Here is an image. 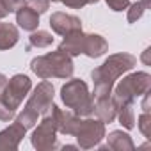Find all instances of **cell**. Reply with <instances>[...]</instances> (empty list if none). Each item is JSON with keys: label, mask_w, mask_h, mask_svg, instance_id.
Returning <instances> with one entry per match:
<instances>
[{"label": "cell", "mask_w": 151, "mask_h": 151, "mask_svg": "<svg viewBox=\"0 0 151 151\" xmlns=\"http://www.w3.org/2000/svg\"><path fill=\"white\" fill-rule=\"evenodd\" d=\"M20 41V30L14 23L0 20V50H9Z\"/></svg>", "instance_id": "obj_15"}, {"label": "cell", "mask_w": 151, "mask_h": 151, "mask_svg": "<svg viewBox=\"0 0 151 151\" xmlns=\"http://www.w3.org/2000/svg\"><path fill=\"white\" fill-rule=\"evenodd\" d=\"M4 4H6V9L9 13H16L18 9H22L27 4V0H4Z\"/></svg>", "instance_id": "obj_24"}, {"label": "cell", "mask_w": 151, "mask_h": 151, "mask_svg": "<svg viewBox=\"0 0 151 151\" xmlns=\"http://www.w3.org/2000/svg\"><path fill=\"white\" fill-rule=\"evenodd\" d=\"M50 2H60V4H64L71 9H82L89 4H98L100 0H50Z\"/></svg>", "instance_id": "obj_21"}, {"label": "cell", "mask_w": 151, "mask_h": 151, "mask_svg": "<svg viewBox=\"0 0 151 151\" xmlns=\"http://www.w3.org/2000/svg\"><path fill=\"white\" fill-rule=\"evenodd\" d=\"M50 27L55 34L59 36H68L71 32H77V30H82V20L78 16H73V14H68V13H62V11H57L50 16Z\"/></svg>", "instance_id": "obj_9"}, {"label": "cell", "mask_w": 151, "mask_h": 151, "mask_svg": "<svg viewBox=\"0 0 151 151\" xmlns=\"http://www.w3.org/2000/svg\"><path fill=\"white\" fill-rule=\"evenodd\" d=\"M135 66H137V57L132 55V53L121 52V53L109 55L101 66H98L96 69L91 71V78L94 82L93 98L100 100V98L110 96L116 80L121 77V75L132 71Z\"/></svg>", "instance_id": "obj_1"}, {"label": "cell", "mask_w": 151, "mask_h": 151, "mask_svg": "<svg viewBox=\"0 0 151 151\" xmlns=\"http://www.w3.org/2000/svg\"><path fill=\"white\" fill-rule=\"evenodd\" d=\"M144 96V100H142V110L144 112H149V94L146 93V94H142Z\"/></svg>", "instance_id": "obj_27"}, {"label": "cell", "mask_w": 151, "mask_h": 151, "mask_svg": "<svg viewBox=\"0 0 151 151\" xmlns=\"http://www.w3.org/2000/svg\"><path fill=\"white\" fill-rule=\"evenodd\" d=\"M149 87H151V75L147 71H133L123 77V80L116 86L112 100L116 107L124 103H133L137 98L149 93Z\"/></svg>", "instance_id": "obj_6"}, {"label": "cell", "mask_w": 151, "mask_h": 151, "mask_svg": "<svg viewBox=\"0 0 151 151\" xmlns=\"http://www.w3.org/2000/svg\"><path fill=\"white\" fill-rule=\"evenodd\" d=\"M149 53H151V48H146V50L142 52V62H144L146 66L151 64V60H149Z\"/></svg>", "instance_id": "obj_26"}, {"label": "cell", "mask_w": 151, "mask_h": 151, "mask_svg": "<svg viewBox=\"0 0 151 151\" xmlns=\"http://www.w3.org/2000/svg\"><path fill=\"white\" fill-rule=\"evenodd\" d=\"M94 114L100 121H103L105 124L116 121V116H117V107L112 100V94L107 96V98H100V100H94Z\"/></svg>", "instance_id": "obj_14"}, {"label": "cell", "mask_w": 151, "mask_h": 151, "mask_svg": "<svg viewBox=\"0 0 151 151\" xmlns=\"http://www.w3.org/2000/svg\"><path fill=\"white\" fill-rule=\"evenodd\" d=\"M50 114H52V117L55 121V126H57L59 133H62V135H73L75 133V128H77V123H78L80 116L73 114L71 110H62L55 103H52Z\"/></svg>", "instance_id": "obj_10"}, {"label": "cell", "mask_w": 151, "mask_h": 151, "mask_svg": "<svg viewBox=\"0 0 151 151\" xmlns=\"http://www.w3.org/2000/svg\"><path fill=\"white\" fill-rule=\"evenodd\" d=\"M62 103L80 117H89L94 114V98L82 78H69L60 87Z\"/></svg>", "instance_id": "obj_5"}, {"label": "cell", "mask_w": 151, "mask_h": 151, "mask_svg": "<svg viewBox=\"0 0 151 151\" xmlns=\"http://www.w3.org/2000/svg\"><path fill=\"white\" fill-rule=\"evenodd\" d=\"M30 69L41 80H50V78L68 80V78L73 77L75 64H73V57H69L66 52L57 48L55 52L34 57L32 62H30Z\"/></svg>", "instance_id": "obj_2"}, {"label": "cell", "mask_w": 151, "mask_h": 151, "mask_svg": "<svg viewBox=\"0 0 151 151\" xmlns=\"http://www.w3.org/2000/svg\"><path fill=\"white\" fill-rule=\"evenodd\" d=\"M144 11H146V6L140 2V0H139V2H133V4H130L128 14H126V20H128V23H137V20H140V18H142Z\"/></svg>", "instance_id": "obj_19"}, {"label": "cell", "mask_w": 151, "mask_h": 151, "mask_svg": "<svg viewBox=\"0 0 151 151\" xmlns=\"http://www.w3.org/2000/svg\"><path fill=\"white\" fill-rule=\"evenodd\" d=\"M73 137H77L78 147L82 149H91L100 146V142L105 139V123L100 121L98 117H80L75 128Z\"/></svg>", "instance_id": "obj_7"}, {"label": "cell", "mask_w": 151, "mask_h": 151, "mask_svg": "<svg viewBox=\"0 0 151 151\" xmlns=\"http://www.w3.org/2000/svg\"><path fill=\"white\" fill-rule=\"evenodd\" d=\"M6 16H9V11L6 9V4H4V0H0V20H4Z\"/></svg>", "instance_id": "obj_25"}, {"label": "cell", "mask_w": 151, "mask_h": 151, "mask_svg": "<svg viewBox=\"0 0 151 151\" xmlns=\"http://www.w3.org/2000/svg\"><path fill=\"white\" fill-rule=\"evenodd\" d=\"M139 130H140V133L144 135V137H151V114L149 112H142L140 116H139Z\"/></svg>", "instance_id": "obj_20"}, {"label": "cell", "mask_w": 151, "mask_h": 151, "mask_svg": "<svg viewBox=\"0 0 151 151\" xmlns=\"http://www.w3.org/2000/svg\"><path fill=\"white\" fill-rule=\"evenodd\" d=\"M109 50V43L105 41L103 36L100 34H84V45H82V53L91 57V59H98L103 53H107Z\"/></svg>", "instance_id": "obj_12"}, {"label": "cell", "mask_w": 151, "mask_h": 151, "mask_svg": "<svg viewBox=\"0 0 151 151\" xmlns=\"http://www.w3.org/2000/svg\"><path fill=\"white\" fill-rule=\"evenodd\" d=\"M16 23L20 29H23L27 32H34V30H37V25H39V14L36 11H32L29 6H23L22 9L16 11Z\"/></svg>", "instance_id": "obj_16"}, {"label": "cell", "mask_w": 151, "mask_h": 151, "mask_svg": "<svg viewBox=\"0 0 151 151\" xmlns=\"http://www.w3.org/2000/svg\"><path fill=\"white\" fill-rule=\"evenodd\" d=\"M27 6H29L32 11H36L37 14H43V13H46L48 7H50V0H27Z\"/></svg>", "instance_id": "obj_22"}, {"label": "cell", "mask_w": 151, "mask_h": 151, "mask_svg": "<svg viewBox=\"0 0 151 151\" xmlns=\"http://www.w3.org/2000/svg\"><path fill=\"white\" fill-rule=\"evenodd\" d=\"M101 149H114V151H133L135 144L132 137L123 130H114L107 137V146H101Z\"/></svg>", "instance_id": "obj_13"}, {"label": "cell", "mask_w": 151, "mask_h": 151, "mask_svg": "<svg viewBox=\"0 0 151 151\" xmlns=\"http://www.w3.org/2000/svg\"><path fill=\"white\" fill-rule=\"evenodd\" d=\"M53 94H55V89H53L52 82L43 80L41 84H37V87L32 91L29 101L25 103L23 110L14 117V121L23 124L27 130L34 128L37 123V117L50 112V107L53 103Z\"/></svg>", "instance_id": "obj_4"}, {"label": "cell", "mask_w": 151, "mask_h": 151, "mask_svg": "<svg viewBox=\"0 0 151 151\" xmlns=\"http://www.w3.org/2000/svg\"><path fill=\"white\" fill-rule=\"evenodd\" d=\"M53 43V36L46 30H34L29 37V46L27 50H32V48H48L52 46Z\"/></svg>", "instance_id": "obj_17"}, {"label": "cell", "mask_w": 151, "mask_h": 151, "mask_svg": "<svg viewBox=\"0 0 151 151\" xmlns=\"http://www.w3.org/2000/svg\"><path fill=\"white\" fill-rule=\"evenodd\" d=\"M25 132H27V128L23 124H20L18 121H14L7 128H4L0 132V151H16L20 142L25 137Z\"/></svg>", "instance_id": "obj_11"}, {"label": "cell", "mask_w": 151, "mask_h": 151, "mask_svg": "<svg viewBox=\"0 0 151 151\" xmlns=\"http://www.w3.org/2000/svg\"><path fill=\"white\" fill-rule=\"evenodd\" d=\"M107 2V6L112 9V11H116V13H121L123 9H126L128 6H130V0H105Z\"/></svg>", "instance_id": "obj_23"}, {"label": "cell", "mask_w": 151, "mask_h": 151, "mask_svg": "<svg viewBox=\"0 0 151 151\" xmlns=\"http://www.w3.org/2000/svg\"><path fill=\"white\" fill-rule=\"evenodd\" d=\"M57 126H55V121L52 117V114H45L41 123L34 128L32 132V137H30V142L36 149L39 151H50V149H57L60 147L59 142H57Z\"/></svg>", "instance_id": "obj_8"}, {"label": "cell", "mask_w": 151, "mask_h": 151, "mask_svg": "<svg viewBox=\"0 0 151 151\" xmlns=\"http://www.w3.org/2000/svg\"><path fill=\"white\" fill-rule=\"evenodd\" d=\"M32 89V80L23 73L7 78L4 91L0 93V121H13L16 117V110L20 109L22 101Z\"/></svg>", "instance_id": "obj_3"}, {"label": "cell", "mask_w": 151, "mask_h": 151, "mask_svg": "<svg viewBox=\"0 0 151 151\" xmlns=\"http://www.w3.org/2000/svg\"><path fill=\"white\" fill-rule=\"evenodd\" d=\"M116 119H119V123L123 124V128L132 130L135 128V112H133V103H124L117 107V116Z\"/></svg>", "instance_id": "obj_18"}]
</instances>
